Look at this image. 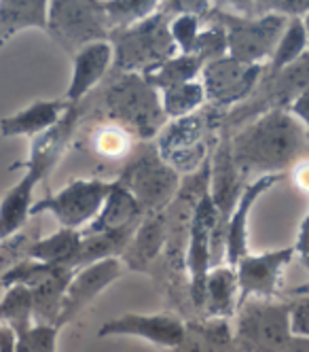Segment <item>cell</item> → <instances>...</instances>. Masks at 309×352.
I'll return each instance as SVG.
<instances>
[{
	"label": "cell",
	"instance_id": "obj_35",
	"mask_svg": "<svg viewBox=\"0 0 309 352\" xmlns=\"http://www.w3.org/2000/svg\"><path fill=\"white\" fill-rule=\"evenodd\" d=\"M58 327L34 322L28 331V352H58Z\"/></svg>",
	"mask_w": 309,
	"mask_h": 352
},
{
	"label": "cell",
	"instance_id": "obj_15",
	"mask_svg": "<svg viewBox=\"0 0 309 352\" xmlns=\"http://www.w3.org/2000/svg\"><path fill=\"white\" fill-rule=\"evenodd\" d=\"M246 185L248 183L233 160V151H231V132L222 123L220 136L210 155V187H208V193L218 212L216 219L220 223L225 225L229 223V217L233 212Z\"/></svg>",
	"mask_w": 309,
	"mask_h": 352
},
{
	"label": "cell",
	"instance_id": "obj_10",
	"mask_svg": "<svg viewBox=\"0 0 309 352\" xmlns=\"http://www.w3.org/2000/svg\"><path fill=\"white\" fill-rule=\"evenodd\" d=\"M115 181L106 179H74L64 185L60 191L49 193L34 202L30 214L49 212L58 219L64 230L81 232L98 217L104 206Z\"/></svg>",
	"mask_w": 309,
	"mask_h": 352
},
{
	"label": "cell",
	"instance_id": "obj_7",
	"mask_svg": "<svg viewBox=\"0 0 309 352\" xmlns=\"http://www.w3.org/2000/svg\"><path fill=\"white\" fill-rule=\"evenodd\" d=\"M293 301L250 297L236 312V350L238 352H286L293 344L290 331Z\"/></svg>",
	"mask_w": 309,
	"mask_h": 352
},
{
	"label": "cell",
	"instance_id": "obj_18",
	"mask_svg": "<svg viewBox=\"0 0 309 352\" xmlns=\"http://www.w3.org/2000/svg\"><path fill=\"white\" fill-rule=\"evenodd\" d=\"M113 70V47L108 41L91 43L72 56V77L64 100L79 107Z\"/></svg>",
	"mask_w": 309,
	"mask_h": 352
},
{
	"label": "cell",
	"instance_id": "obj_11",
	"mask_svg": "<svg viewBox=\"0 0 309 352\" xmlns=\"http://www.w3.org/2000/svg\"><path fill=\"white\" fill-rule=\"evenodd\" d=\"M263 72L265 66L244 64L229 56L203 64L199 81L205 91V107L222 115L231 113L254 94Z\"/></svg>",
	"mask_w": 309,
	"mask_h": 352
},
{
	"label": "cell",
	"instance_id": "obj_5",
	"mask_svg": "<svg viewBox=\"0 0 309 352\" xmlns=\"http://www.w3.org/2000/svg\"><path fill=\"white\" fill-rule=\"evenodd\" d=\"M115 181L136 197L144 214L165 212L183 189L180 174L161 160L152 142H138Z\"/></svg>",
	"mask_w": 309,
	"mask_h": 352
},
{
	"label": "cell",
	"instance_id": "obj_38",
	"mask_svg": "<svg viewBox=\"0 0 309 352\" xmlns=\"http://www.w3.org/2000/svg\"><path fill=\"white\" fill-rule=\"evenodd\" d=\"M290 179L297 183L299 189L309 193V157L301 160L293 170H290Z\"/></svg>",
	"mask_w": 309,
	"mask_h": 352
},
{
	"label": "cell",
	"instance_id": "obj_13",
	"mask_svg": "<svg viewBox=\"0 0 309 352\" xmlns=\"http://www.w3.org/2000/svg\"><path fill=\"white\" fill-rule=\"evenodd\" d=\"M187 320L172 312L134 314L127 312L106 320L98 329V338H138L165 350H176L185 340Z\"/></svg>",
	"mask_w": 309,
	"mask_h": 352
},
{
	"label": "cell",
	"instance_id": "obj_27",
	"mask_svg": "<svg viewBox=\"0 0 309 352\" xmlns=\"http://www.w3.org/2000/svg\"><path fill=\"white\" fill-rule=\"evenodd\" d=\"M201 70H203V62L199 58L178 54L172 60L163 62L161 66H157L154 70L146 72L144 79L157 91H163V89H170L176 85L197 81L201 77Z\"/></svg>",
	"mask_w": 309,
	"mask_h": 352
},
{
	"label": "cell",
	"instance_id": "obj_31",
	"mask_svg": "<svg viewBox=\"0 0 309 352\" xmlns=\"http://www.w3.org/2000/svg\"><path fill=\"white\" fill-rule=\"evenodd\" d=\"M159 9L157 0H106L104 15L108 32L132 28Z\"/></svg>",
	"mask_w": 309,
	"mask_h": 352
},
{
	"label": "cell",
	"instance_id": "obj_4",
	"mask_svg": "<svg viewBox=\"0 0 309 352\" xmlns=\"http://www.w3.org/2000/svg\"><path fill=\"white\" fill-rule=\"evenodd\" d=\"M170 15L161 9L132 28L115 30L108 36L113 47V70L127 74H146L178 56L170 34Z\"/></svg>",
	"mask_w": 309,
	"mask_h": 352
},
{
	"label": "cell",
	"instance_id": "obj_3",
	"mask_svg": "<svg viewBox=\"0 0 309 352\" xmlns=\"http://www.w3.org/2000/svg\"><path fill=\"white\" fill-rule=\"evenodd\" d=\"M95 107L108 123L121 125L138 142H150L168 123L161 96L144 74L115 72L106 87L98 91Z\"/></svg>",
	"mask_w": 309,
	"mask_h": 352
},
{
	"label": "cell",
	"instance_id": "obj_1",
	"mask_svg": "<svg viewBox=\"0 0 309 352\" xmlns=\"http://www.w3.org/2000/svg\"><path fill=\"white\" fill-rule=\"evenodd\" d=\"M231 151L250 183L261 176H286L309 157V136L288 111H269L231 132Z\"/></svg>",
	"mask_w": 309,
	"mask_h": 352
},
{
	"label": "cell",
	"instance_id": "obj_23",
	"mask_svg": "<svg viewBox=\"0 0 309 352\" xmlns=\"http://www.w3.org/2000/svg\"><path fill=\"white\" fill-rule=\"evenodd\" d=\"M47 0H0V47L23 30H47Z\"/></svg>",
	"mask_w": 309,
	"mask_h": 352
},
{
	"label": "cell",
	"instance_id": "obj_24",
	"mask_svg": "<svg viewBox=\"0 0 309 352\" xmlns=\"http://www.w3.org/2000/svg\"><path fill=\"white\" fill-rule=\"evenodd\" d=\"M172 352H238L229 318L189 320L183 344Z\"/></svg>",
	"mask_w": 309,
	"mask_h": 352
},
{
	"label": "cell",
	"instance_id": "obj_28",
	"mask_svg": "<svg viewBox=\"0 0 309 352\" xmlns=\"http://www.w3.org/2000/svg\"><path fill=\"white\" fill-rule=\"evenodd\" d=\"M91 148L102 157V160H108V162H127L134 153L136 148V138L123 130L121 125L115 123H100L98 128L91 132Z\"/></svg>",
	"mask_w": 309,
	"mask_h": 352
},
{
	"label": "cell",
	"instance_id": "obj_17",
	"mask_svg": "<svg viewBox=\"0 0 309 352\" xmlns=\"http://www.w3.org/2000/svg\"><path fill=\"white\" fill-rule=\"evenodd\" d=\"M284 179L286 176H261V179L250 181L244 187L238 204L227 223V242H225V248H227L225 263L227 265L238 267V263L248 255V228H250L252 208L261 199V195H265L271 187H275Z\"/></svg>",
	"mask_w": 309,
	"mask_h": 352
},
{
	"label": "cell",
	"instance_id": "obj_16",
	"mask_svg": "<svg viewBox=\"0 0 309 352\" xmlns=\"http://www.w3.org/2000/svg\"><path fill=\"white\" fill-rule=\"evenodd\" d=\"M121 272H123L121 259H104L93 265L76 270L64 295L58 329H62V327H66L79 316L102 291H106L119 278Z\"/></svg>",
	"mask_w": 309,
	"mask_h": 352
},
{
	"label": "cell",
	"instance_id": "obj_20",
	"mask_svg": "<svg viewBox=\"0 0 309 352\" xmlns=\"http://www.w3.org/2000/svg\"><path fill=\"white\" fill-rule=\"evenodd\" d=\"M68 100H38L25 109L3 117L0 119V134L5 138H15V136H28V138H38L45 132L62 121V117L72 109Z\"/></svg>",
	"mask_w": 309,
	"mask_h": 352
},
{
	"label": "cell",
	"instance_id": "obj_19",
	"mask_svg": "<svg viewBox=\"0 0 309 352\" xmlns=\"http://www.w3.org/2000/svg\"><path fill=\"white\" fill-rule=\"evenodd\" d=\"M168 234H170V225L165 212L144 214L134 238L130 240L125 253L121 255V263L134 272L152 274V267L159 263L163 255Z\"/></svg>",
	"mask_w": 309,
	"mask_h": 352
},
{
	"label": "cell",
	"instance_id": "obj_14",
	"mask_svg": "<svg viewBox=\"0 0 309 352\" xmlns=\"http://www.w3.org/2000/svg\"><path fill=\"white\" fill-rule=\"evenodd\" d=\"M297 255L295 246L267 250V253H248L236 267L240 285V304L250 297L275 299L282 285V274Z\"/></svg>",
	"mask_w": 309,
	"mask_h": 352
},
{
	"label": "cell",
	"instance_id": "obj_12",
	"mask_svg": "<svg viewBox=\"0 0 309 352\" xmlns=\"http://www.w3.org/2000/svg\"><path fill=\"white\" fill-rule=\"evenodd\" d=\"M216 206L210 193L205 191L193 206L189 234H187V278H189V304L201 314L205 280L212 270V230L216 223Z\"/></svg>",
	"mask_w": 309,
	"mask_h": 352
},
{
	"label": "cell",
	"instance_id": "obj_36",
	"mask_svg": "<svg viewBox=\"0 0 309 352\" xmlns=\"http://www.w3.org/2000/svg\"><path fill=\"white\" fill-rule=\"evenodd\" d=\"M214 3H208V0H165V3H159V9L174 17V15H197L201 19L208 17V13L212 11Z\"/></svg>",
	"mask_w": 309,
	"mask_h": 352
},
{
	"label": "cell",
	"instance_id": "obj_21",
	"mask_svg": "<svg viewBox=\"0 0 309 352\" xmlns=\"http://www.w3.org/2000/svg\"><path fill=\"white\" fill-rule=\"evenodd\" d=\"M142 219H144V212L138 206L136 197L127 191L123 185H119L115 181L108 197L104 199V206L100 208L98 217L87 225V228L81 230V236L85 238V236H98V234L115 232V230L127 228V225L140 223Z\"/></svg>",
	"mask_w": 309,
	"mask_h": 352
},
{
	"label": "cell",
	"instance_id": "obj_40",
	"mask_svg": "<svg viewBox=\"0 0 309 352\" xmlns=\"http://www.w3.org/2000/svg\"><path fill=\"white\" fill-rule=\"evenodd\" d=\"M301 19H303V26H305V32H307V41H309V11Z\"/></svg>",
	"mask_w": 309,
	"mask_h": 352
},
{
	"label": "cell",
	"instance_id": "obj_9",
	"mask_svg": "<svg viewBox=\"0 0 309 352\" xmlns=\"http://www.w3.org/2000/svg\"><path fill=\"white\" fill-rule=\"evenodd\" d=\"M47 32L72 56L91 43L108 41L111 32L106 26L104 3L100 0H54L49 3Z\"/></svg>",
	"mask_w": 309,
	"mask_h": 352
},
{
	"label": "cell",
	"instance_id": "obj_29",
	"mask_svg": "<svg viewBox=\"0 0 309 352\" xmlns=\"http://www.w3.org/2000/svg\"><path fill=\"white\" fill-rule=\"evenodd\" d=\"M159 96H161V109L168 121L189 117L205 107V91L199 79L163 89L159 91Z\"/></svg>",
	"mask_w": 309,
	"mask_h": 352
},
{
	"label": "cell",
	"instance_id": "obj_37",
	"mask_svg": "<svg viewBox=\"0 0 309 352\" xmlns=\"http://www.w3.org/2000/svg\"><path fill=\"white\" fill-rule=\"evenodd\" d=\"M288 113L303 125V130L307 132V136H309V91H305V94H301L295 102L288 107Z\"/></svg>",
	"mask_w": 309,
	"mask_h": 352
},
{
	"label": "cell",
	"instance_id": "obj_25",
	"mask_svg": "<svg viewBox=\"0 0 309 352\" xmlns=\"http://www.w3.org/2000/svg\"><path fill=\"white\" fill-rule=\"evenodd\" d=\"M72 276H74V272H70L66 267H58L49 276H45L43 280H38L36 285L30 287L32 316H34L36 324L58 327V318H60V312H62V304H64V295H66V289L70 285Z\"/></svg>",
	"mask_w": 309,
	"mask_h": 352
},
{
	"label": "cell",
	"instance_id": "obj_26",
	"mask_svg": "<svg viewBox=\"0 0 309 352\" xmlns=\"http://www.w3.org/2000/svg\"><path fill=\"white\" fill-rule=\"evenodd\" d=\"M83 236L81 232L74 230H58L47 238H36L30 248L25 259H32L45 265H56V267H66L74 272V259L79 255Z\"/></svg>",
	"mask_w": 309,
	"mask_h": 352
},
{
	"label": "cell",
	"instance_id": "obj_34",
	"mask_svg": "<svg viewBox=\"0 0 309 352\" xmlns=\"http://www.w3.org/2000/svg\"><path fill=\"white\" fill-rule=\"evenodd\" d=\"M299 299H293V312H290V331L297 340H309V289L301 287L295 289Z\"/></svg>",
	"mask_w": 309,
	"mask_h": 352
},
{
	"label": "cell",
	"instance_id": "obj_32",
	"mask_svg": "<svg viewBox=\"0 0 309 352\" xmlns=\"http://www.w3.org/2000/svg\"><path fill=\"white\" fill-rule=\"evenodd\" d=\"M191 56L199 58L203 64L229 56L227 32H225V28L220 26V23L203 19V28L199 32V38L195 43V49H193Z\"/></svg>",
	"mask_w": 309,
	"mask_h": 352
},
{
	"label": "cell",
	"instance_id": "obj_8",
	"mask_svg": "<svg viewBox=\"0 0 309 352\" xmlns=\"http://www.w3.org/2000/svg\"><path fill=\"white\" fill-rule=\"evenodd\" d=\"M210 21H216L227 32L229 58H233L244 64H259L267 66L277 41L288 26L286 17L269 13L261 17H246L229 11L225 3H214L212 11L208 13Z\"/></svg>",
	"mask_w": 309,
	"mask_h": 352
},
{
	"label": "cell",
	"instance_id": "obj_6",
	"mask_svg": "<svg viewBox=\"0 0 309 352\" xmlns=\"http://www.w3.org/2000/svg\"><path fill=\"white\" fill-rule=\"evenodd\" d=\"M222 113L203 107L199 113L168 121L154 146H157L161 160L170 164L178 174H195L208 164V155H212V148L218 140H214L212 134L214 130L222 128Z\"/></svg>",
	"mask_w": 309,
	"mask_h": 352
},
{
	"label": "cell",
	"instance_id": "obj_22",
	"mask_svg": "<svg viewBox=\"0 0 309 352\" xmlns=\"http://www.w3.org/2000/svg\"><path fill=\"white\" fill-rule=\"evenodd\" d=\"M240 306L238 272L231 265L212 267L205 280L201 318H231Z\"/></svg>",
	"mask_w": 309,
	"mask_h": 352
},
{
	"label": "cell",
	"instance_id": "obj_39",
	"mask_svg": "<svg viewBox=\"0 0 309 352\" xmlns=\"http://www.w3.org/2000/svg\"><path fill=\"white\" fill-rule=\"evenodd\" d=\"M17 333L9 324H0V352H15Z\"/></svg>",
	"mask_w": 309,
	"mask_h": 352
},
{
	"label": "cell",
	"instance_id": "obj_30",
	"mask_svg": "<svg viewBox=\"0 0 309 352\" xmlns=\"http://www.w3.org/2000/svg\"><path fill=\"white\" fill-rule=\"evenodd\" d=\"M309 52V41H307V32L303 26V19L295 17L288 21V26L282 32L275 52L267 64L269 70L277 72V70H284L286 66L295 64L297 60H301L305 54Z\"/></svg>",
	"mask_w": 309,
	"mask_h": 352
},
{
	"label": "cell",
	"instance_id": "obj_33",
	"mask_svg": "<svg viewBox=\"0 0 309 352\" xmlns=\"http://www.w3.org/2000/svg\"><path fill=\"white\" fill-rule=\"evenodd\" d=\"M201 28H203V19L197 15H174L170 19V34L176 43L178 54L185 56L193 54Z\"/></svg>",
	"mask_w": 309,
	"mask_h": 352
},
{
	"label": "cell",
	"instance_id": "obj_2",
	"mask_svg": "<svg viewBox=\"0 0 309 352\" xmlns=\"http://www.w3.org/2000/svg\"><path fill=\"white\" fill-rule=\"evenodd\" d=\"M79 109L72 107L56 128H51L43 136L32 140L28 160L11 166V170H25V174L19 179V183H15L7 191L3 202H0V244L15 238V234L28 221L34 206V187L62 160L64 151L68 148L76 128H79Z\"/></svg>",
	"mask_w": 309,
	"mask_h": 352
}]
</instances>
